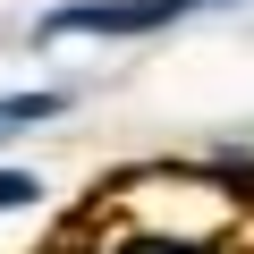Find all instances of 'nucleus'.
Listing matches in <instances>:
<instances>
[{
	"mask_svg": "<svg viewBox=\"0 0 254 254\" xmlns=\"http://www.w3.org/2000/svg\"><path fill=\"white\" fill-rule=\"evenodd\" d=\"M195 9H220V0H60V9L34 17V43H76V34H93V43H136V34H170V26L195 17Z\"/></svg>",
	"mask_w": 254,
	"mask_h": 254,
	"instance_id": "1",
	"label": "nucleus"
},
{
	"mask_svg": "<svg viewBox=\"0 0 254 254\" xmlns=\"http://www.w3.org/2000/svg\"><path fill=\"white\" fill-rule=\"evenodd\" d=\"M51 119H68V93H0V144L26 127H51Z\"/></svg>",
	"mask_w": 254,
	"mask_h": 254,
	"instance_id": "2",
	"label": "nucleus"
},
{
	"mask_svg": "<svg viewBox=\"0 0 254 254\" xmlns=\"http://www.w3.org/2000/svg\"><path fill=\"white\" fill-rule=\"evenodd\" d=\"M119 254H229L212 229H136V237H119Z\"/></svg>",
	"mask_w": 254,
	"mask_h": 254,
	"instance_id": "3",
	"label": "nucleus"
},
{
	"mask_svg": "<svg viewBox=\"0 0 254 254\" xmlns=\"http://www.w3.org/2000/svg\"><path fill=\"white\" fill-rule=\"evenodd\" d=\"M43 203V170H0V212H34Z\"/></svg>",
	"mask_w": 254,
	"mask_h": 254,
	"instance_id": "4",
	"label": "nucleus"
}]
</instances>
